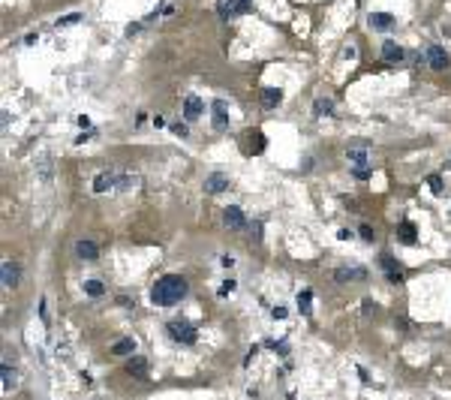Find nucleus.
Segmentation results:
<instances>
[{"mask_svg": "<svg viewBox=\"0 0 451 400\" xmlns=\"http://www.w3.org/2000/svg\"><path fill=\"white\" fill-rule=\"evenodd\" d=\"M183 295H186V280L178 277V274H169V277L157 280V286L150 289V301L160 304V307H172V304H178Z\"/></svg>", "mask_w": 451, "mask_h": 400, "instance_id": "f257e3e1", "label": "nucleus"}, {"mask_svg": "<svg viewBox=\"0 0 451 400\" xmlns=\"http://www.w3.org/2000/svg\"><path fill=\"white\" fill-rule=\"evenodd\" d=\"M169 334H172V340H178V343H196V328H193L190 322H183V319L169 322Z\"/></svg>", "mask_w": 451, "mask_h": 400, "instance_id": "f03ea898", "label": "nucleus"}, {"mask_svg": "<svg viewBox=\"0 0 451 400\" xmlns=\"http://www.w3.org/2000/svg\"><path fill=\"white\" fill-rule=\"evenodd\" d=\"M253 6V0H220L217 3V12L220 18H232V15H241Z\"/></svg>", "mask_w": 451, "mask_h": 400, "instance_id": "7ed1b4c3", "label": "nucleus"}, {"mask_svg": "<svg viewBox=\"0 0 451 400\" xmlns=\"http://www.w3.org/2000/svg\"><path fill=\"white\" fill-rule=\"evenodd\" d=\"M424 60H427L430 69H448V63H451V57H448V51L442 45H430L424 51Z\"/></svg>", "mask_w": 451, "mask_h": 400, "instance_id": "20e7f679", "label": "nucleus"}, {"mask_svg": "<svg viewBox=\"0 0 451 400\" xmlns=\"http://www.w3.org/2000/svg\"><path fill=\"white\" fill-rule=\"evenodd\" d=\"M223 223L229 226V229H244L247 226V217H244V211L238 208V205H229L223 211Z\"/></svg>", "mask_w": 451, "mask_h": 400, "instance_id": "39448f33", "label": "nucleus"}, {"mask_svg": "<svg viewBox=\"0 0 451 400\" xmlns=\"http://www.w3.org/2000/svg\"><path fill=\"white\" fill-rule=\"evenodd\" d=\"M202 112H205V102L196 96V93H190L183 99V118L186 121H196V118H202Z\"/></svg>", "mask_w": 451, "mask_h": 400, "instance_id": "423d86ee", "label": "nucleus"}, {"mask_svg": "<svg viewBox=\"0 0 451 400\" xmlns=\"http://www.w3.org/2000/svg\"><path fill=\"white\" fill-rule=\"evenodd\" d=\"M118 187V175H111V172H102L93 178V193H105V190H115Z\"/></svg>", "mask_w": 451, "mask_h": 400, "instance_id": "0eeeda50", "label": "nucleus"}, {"mask_svg": "<svg viewBox=\"0 0 451 400\" xmlns=\"http://www.w3.org/2000/svg\"><path fill=\"white\" fill-rule=\"evenodd\" d=\"M0 274H3V286H9V289H12V286H18V274H21V271H18V265H15V262L3 259V265H0Z\"/></svg>", "mask_w": 451, "mask_h": 400, "instance_id": "6e6552de", "label": "nucleus"}, {"mask_svg": "<svg viewBox=\"0 0 451 400\" xmlns=\"http://www.w3.org/2000/svg\"><path fill=\"white\" fill-rule=\"evenodd\" d=\"M127 373L135 376V379H147V361L138 358V355H133V358L127 361Z\"/></svg>", "mask_w": 451, "mask_h": 400, "instance_id": "1a4fd4ad", "label": "nucleus"}, {"mask_svg": "<svg viewBox=\"0 0 451 400\" xmlns=\"http://www.w3.org/2000/svg\"><path fill=\"white\" fill-rule=\"evenodd\" d=\"M214 130H226L229 127V115H226V102L223 99H214Z\"/></svg>", "mask_w": 451, "mask_h": 400, "instance_id": "9d476101", "label": "nucleus"}, {"mask_svg": "<svg viewBox=\"0 0 451 400\" xmlns=\"http://www.w3.org/2000/svg\"><path fill=\"white\" fill-rule=\"evenodd\" d=\"M382 60H388V63H400V60H403V48H400L397 43L385 40V43H382Z\"/></svg>", "mask_w": 451, "mask_h": 400, "instance_id": "9b49d317", "label": "nucleus"}, {"mask_svg": "<svg viewBox=\"0 0 451 400\" xmlns=\"http://www.w3.org/2000/svg\"><path fill=\"white\" fill-rule=\"evenodd\" d=\"M226 187H229V178L220 175V172H217V175H211V178L205 180V190H208V193H214V196H217V193H223Z\"/></svg>", "mask_w": 451, "mask_h": 400, "instance_id": "f8f14e48", "label": "nucleus"}, {"mask_svg": "<svg viewBox=\"0 0 451 400\" xmlns=\"http://www.w3.org/2000/svg\"><path fill=\"white\" fill-rule=\"evenodd\" d=\"M96 253H99V250H96L93 241H79V244H75V256H79V259H88V262H90V259H96Z\"/></svg>", "mask_w": 451, "mask_h": 400, "instance_id": "ddd939ff", "label": "nucleus"}, {"mask_svg": "<svg viewBox=\"0 0 451 400\" xmlns=\"http://www.w3.org/2000/svg\"><path fill=\"white\" fill-rule=\"evenodd\" d=\"M394 24V15H388V12H373L370 15V27L373 30H388Z\"/></svg>", "mask_w": 451, "mask_h": 400, "instance_id": "4468645a", "label": "nucleus"}, {"mask_svg": "<svg viewBox=\"0 0 451 400\" xmlns=\"http://www.w3.org/2000/svg\"><path fill=\"white\" fill-rule=\"evenodd\" d=\"M262 102H265L268 108L280 105V102H283V90H280V88H265V90H262Z\"/></svg>", "mask_w": 451, "mask_h": 400, "instance_id": "2eb2a0df", "label": "nucleus"}, {"mask_svg": "<svg viewBox=\"0 0 451 400\" xmlns=\"http://www.w3.org/2000/svg\"><path fill=\"white\" fill-rule=\"evenodd\" d=\"M340 283H349V280H364V268H337L334 274Z\"/></svg>", "mask_w": 451, "mask_h": 400, "instance_id": "dca6fc26", "label": "nucleus"}, {"mask_svg": "<svg viewBox=\"0 0 451 400\" xmlns=\"http://www.w3.org/2000/svg\"><path fill=\"white\" fill-rule=\"evenodd\" d=\"M111 352H115V355H133L135 352V340L133 337H121V340H115Z\"/></svg>", "mask_w": 451, "mask_h": 400, "instance_id": "f3484780", "label": "nucleus"}, {"mask_svg": "<svg viewBox=\"0 0 451 400\" xmlns=\"http://www.w3.org/2000/svg\"><path fill=\"white\" fill-rule=\"evenodd\" d=\"M247 135H250V151H253V154L265 151V135H262V130H250Z\"/></svg>", "mask_w": 451, "mask_h": 400, "instance_id": "a211bd4d", "label": "nucleus"}, {"mask_svg": "<svg viewBox=\"0 0 451 400\" xmlns=\"http://www.w3.org/2000/svg\"><path fill=\"white\" fill-rule=\"evenodd\" d=\"M397 235H400V241H403V244H415V241H418L415 226H412L409 220H406V223H400V232H397Z\"/></svg>", "mask_w": 451, "mask_h": 400, "instance_id": "6ab92c4d", "label": "nucleus"}, {"mask_svg": "<svg viewBox=\"0 0 451 400\" xmlns=\"http://www.w3.org/2000/svg\"><path fill=\"white\" fill-rule=\"evenodd\" d=\"M382 268L388 271V280H391V283H403V274H400V268L394 265V259H391V256H385V259H382Z\"/></svg>", "mask_w": 451, "mask_h": 400, "instance_id": "aec40b11", "label": "nucleus"}, {"mask_svg": "<svg viewBox=\"0 0 451 400\" xmlns=\"http://www.w3.org/2000/svg\"><path fill=\"white\" fill-rule=\"evenodd\" d=\"M18 385V373L9 367V364H3V391H9V388H15Z\"/></svg>", "mask_w": 451, "mask_h": 400, "instance_id": "412c9836", "label": "nucleus"}, {"mask_svg": "<svg viewBox=\"0 0 451 400\" xmlns=\"http://www.w3.org/2000/svg\"><path fill=\"white\" fill-rule=\"evenodd\" d=\"M85 292H88L90 298H99V295L105 292V286H102L99 280H85Z\"/></svg>", "mask_w": 451, "mask_h": 400, "instance_id": "4be33fe9", "label": "nucleus"}, {"mask_svg": "<svg viewBox=\"0 0 451 400\" xmlns=\"http://www.w3.org/2000/svg\"><path fill=\"white\" fill-rule=\"evenodd\" d=\"M349 160L355 163V169H367V151H364V148H355V151H349Z\"/></svg>", "mask_w": 451, "mask_h": 400, "instance_id": "5701e85b", "label": "nucleus"}, {"mask_svg": "<svg viewBox=\"0 0 451 400\" xmlns=\"http://www.w3.org/2000/svg\"><path fill=\"white\" fill-rule=\"evenodd\" d=\"M331 108H334L331 99H316V102H313V112H316V115H331Z\"/></svg>", "mask_w": 451, "mask_h": 400, "instance_id": "b1692460", "label": "nucleus"}, {"mask_svg": "<svg viewBox=\"0 0 451 400\" xmlns=\"http://www.w3.org/2000/svg\"><path fill=\"white\" fill-rule=\"evenodd\" d=\"M118 187H121V190L135 187V175H124V178H118Z\"/></svg>", "mask_w": 451, "mask_h": 400, "instance_id": "393cba45", "label": "nucleus"}, {"mask_svg": "<svg viewBox=\"0 0 451 400\" xmlns=\"http://www.w3.org/2000/svg\"><path fill=\"white\" fill-rule=\"evenodd\" d=\"M310 298H313L310 292H301V295H298V307L304 310V313H310Z\"/></svg>", "mask_w": 451, "mask_h": 400, "instance_id": "a878e982", "label": "nucleus"}, {"mask_svg": "<svg viewBox=\"0 0 451 400\" xmlns=\"http://www.w3.org/2000/svg\"><path fill=\"white\" fill-rule=\"evenodd\" d=\"M427 184H430V190H433L436 196L442 193V178H439V175H430V178H427Z\"/></svg>", "mask_w": 451, "mask_h": 400, "instance_id": "bb28decb", "label": "nucleus"}, {"mask_svg": "<svg viewBox=\"0 0 451 400\" xmlns=\"http://www.w3.org/2000/svg\"><path fill=\"white\" fill-rule=\"evenodd\" d=\"M79 18H82L79 12H72V15H66V18H60V21H57V27H66V24H75V21H79Z\"/></svg>", "mask_w": 451, "mask_h": 400, "instance_id": "cd10ccee", "label": "nucleus"}, {"mask_svg": "<svg viewBox=\"0 0 451 400\" xmlns=\"http://www.w3.org/2000/svg\"><path fill=\"white\" fill-rule=\"evenodd\" d=\"M358 232H361V238H364V241H373V238H376V232H373L370 226H361Z\"/></svg>", "mask_w": 451, "mask_h": 400, "instance_id": "c85d7f7f", "label": "nucleus"}, {"mask_svg": "<svg viewBox=\"0 0 451 400\" xmlns=\"http://www.w3.org/2000/svg\"><path fill=\"white\" fill-rule=\"evenodd\" d=\"M172 133H175V135H180V138H183V135H186V127H183V124H172Z\"/></svg>", "mask_w": 451, "mask_h": 400, "instance_id": "c756f323", "label": "nucleus"}, {"mask_svg": "<svg viewBox=\"0 0 451 400\" xmlns=\"http://www.w3.org/2000/svg\"><path fill=\"white\" fill-rule=\"evenodd\" d=\"M337 238H340V241H346V238H352V232H349V229H340V232H337Z\"/></svg>", "mask_w": 451, "mask_h": 400, "instance_id": "7c9ffc66", "label": "nucleus"}, {"mask_svg": "<svg viewBox=\"0 0 451 400\" xmlns=\"http://www.w3.org/2000/svg\"><path fill=\"white\" fill-rule=\"evenodd\" d=\"M355 178H370V169H355Z\"/></svg>", "mask_w": 451, "mask_h": 400, "instance_id": "2f4dec72", "label": "nucleus"}]
</instances>
